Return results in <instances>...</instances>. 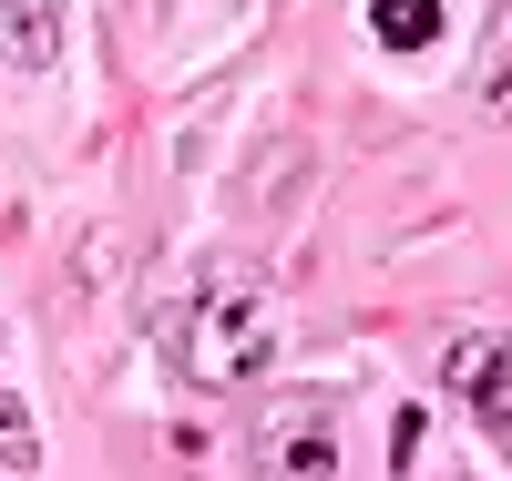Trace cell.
I'll use <instances>...</instances> for the list:
<instances>
[{
  "label": "cell",
  "instance_id": "cell-6",
  "mask_svg": "<svg viewBox=\"0 0 512 481\" xmlns=\"http://www.w3.org/2000/svg\"><path fill=\"white\" fill-rule=\"evenodd\" d=\"M0 481H41V420H31V400H0Z\"/></svg>",
  "mask_w": 512,
  "mask_h": 481
},
{
  "label": "cell",
  "instance_id": "cell-4",
  "mask_svg": "<svg viewBox=\"0 0 512 481\" xmlns=\"http://www.w3.org/2000/svg\"><path fill=\"white\" fill-rule=\"evenodd\" d=\"M62 11H72V0H0V62L41 82L62 62Z\"/></svg>",
  "mask_w": 512,
  "mask_h": 481
},
{
  "label": "cell",
  "instance_id": "cell-3",
  "mask_svg": "<svg viewBox=\"0 0 512 481\" xmlns=\"http://www.w3.org/2000/svg\"><path fill=\"white\" fill-rule=\"evenodd\" d=\"M441 389L461 410H472L492 441H512V338L502 328H472V338H451V359H441Z\"/></svg>",
  "mask_w": 512,
  "mask_h": 481
},
{
  "label": "cell",
  "instance_id": "cell-1",
  "mask_svg": "<svg viewBox=\"0 0 512 481\" xmlns=\"http://www.w3.org/2000/svg\"><path fill=\"white\" fill-rule=\"evenodd\" d=\"M175 359H185L195 389H246V379H267V359H277V297L256 287L246 267H216V277L195 287V308H185Z\"/></svg>",
  "mask_w": 512,
  "mask_h": 481
},
{
  "label": "cell",
  "instance_id": "cell-2",
  "mask_svg": "<svg viewBox=\"0 0 512 481\" xmlns=\"http://www.w3.org/2000/svg\"><path fill=\"white\" fill-rule=\"evenodd\" d=\"M256 481H338V410L318 389H287L256 420Z\"/></svg>",
  "mask_w": 512,
  "mask_h": 481
},
{
  "label": "cell",
  "instance_id": "cell-7",
  "mask_svg": "<svg viewBox=\"0 0 512 481\" xmlns=\"http://www.w3.org/2000/svg\"><path fill=\"white\" fill-rule=\"evenodd\" d=\"M482 113H512V11H502L492 41H482Z\"/></svg>",
  "mask_w": 512,
  "mask_h": 481
},
{
  "label": "cell",
  "instance_id": "cell-5",
  "mask_svg": "<svg viewBox=\"0 0 512 481\" xmlns=\"http://www.w3.org/2000/svg\"><path fill=\"white\" fill-rule=\"evenodd\" d=\"M369 31H379V52H431L441 41V0H369Z\"/></svg>",
  "mask_w": 512,
  "mask_h": 481
}]
</instances>
